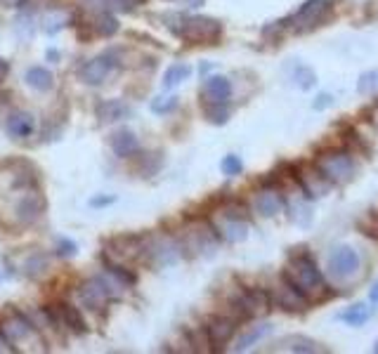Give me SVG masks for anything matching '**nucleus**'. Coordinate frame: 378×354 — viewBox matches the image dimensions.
I'll return each mask as SVG.
<instances>
[{
  "label": "nucleus",
  "instance_id": "nucleus-28",
  "mask_svg": "<svg viewBox=\"0 0 378 354\" xmlns=\"http://www.w3.org/2000/svg\"><path fill=\"white\" fill-rule=\"evenodd\" d=\"M286 208H288V217L300 224V227H307V224H312V213H310L307 203L305 201H295V203H288L286 201Z\"/></svg>",
  "mask_w": 378,
  "mask_h": 354
},
{
  "label": "nucleus",
  "instance_id": "nucleus-32",
  "mask_svg": "<svg viewBox=\"0 0 378 354\" xmlns=\"http://www.w3.org/2000/svg\"><path fill=\"white\" fill-rule=\"evenodd\" d=\"M220 170H222V175H227V177H236V175H241L244 173V161L239 159L236 154H229L222 159L220 163Z\"/></svg>",
  "mask_w": 378,
  "mask_h": 354
},
{
  "label": "nucleus",
  "instance_id": "nucleus-43",
  "mask_svg": "<svg viewBox=\"0 0 378 354\" xmlns=\"http://www.w3.org/2000/svg\"><path fill=\"white\" fill-rule=\"evenodd\" d=\"M374 352H378V340H376V345H374Z\"/></svg>",
  "mask_w": 378,
  "mask_h": 354
},
{
  "label": "nucleus",
  "instance_id": "nucleus-17",
  "mask_svg": "<svg viewBox=\"0 0 378 354\" xmlns=\"http://www.w3.org/2000/svg\"><path fill=\"white\" fill-rule=\"evenodd\" d=\"M229 94H232V83H229V78L220 76V73H215V76H208L206 83H204V97L208 104H213V102H227Z\"/></svg>",
  "mask_w": 378,
  "mask_h": 354
},
{
  "label": "nucleus",
  "instance_id": "nucleus-42",
  "mask_svg": "<svg viewBox=\"0 0 378 354\" xmlns=\"http://www.w3.org/2000/svg\"><path fill=\"white\" fill-rule=\"evenodd\" d=\"M369 234H374V236H376V239H378V227H376L374 231H369Z\"/></svg>",
  "mask_w": 378,
  "mask_h": 354
},
{
  "label": "nucleus",
  "instance_id": "nucleus-13",
  "mask_svg": "<svg viewBox=\"0 0 378 354\" xmlns=\"http://www.w3.org/2000/svg\"><path fill=\"white\" fill-rule=\"evenodd\" d=\"M109 253L121 257V260H138L140 255L147 253V246H145V239H142V236L123 234V236L111 239V250H109Z\"/></svg>",
  "mask_w": 378,
  "mask_h": 354
},
{
  "label": "nucleus",
  "instance_id": "nucleus-1",
  "mask_svg": "<svg viewBox=\"0 0 378 354\" xmlns=\"http://www.w3.org/2000/svg\"><path fill=\"white\" fill-rule=\"evenodd\" d=\"M178 24H171V31L182 40L199 45H211L222 36V24L211 17H175Z\"/></svg>",
  "mask_w": 378,
  "mask_h": 354
},
{
  "label": "nucleus",
  "instance_id": "nucleus-11",
  "mask_svg": "<svg viewBox=\"0 0 378 354\" xmlns=\"http://www.w3.org/2000/svg\"><path fill=\"white\" fill-rule=\"evenodd\" d=\"M236 333V322L229 317H213L211 322L206 324V338H208V345H211V350H222L232 336Z\"/></svg>",
  "mask_w": 378,
  "mask_h": 354
},
{
  "label": "nucleus",
  "instance_id": "nucleus-31",
  "mask_svg": "<svg viewBox=\"0 0 378 354\" xmlns=\"http://www.w3.org/2000/svg\"><path fill=\"white\" fill-rule=\"evenodd\" d=\"M357 90L362 94H376L378 92V69L364 71L357 80Z\"/></svg>",
  "mask_w": 378,
  "mask_h": 354
},
{
  "label": "nucleus",
  "instance_id": "nucleus-36",
  "mask_svg": "<svg viewBox=\"0 0 378 354\" xmlns=\"http://www.w3.org/2000/svg\"><path fill=\"white\" fill-rule=\"evenodd\" d=\"M111 203H116V196H94V199H90L92 208H104V206H111Z\"/></svg>",
  "mask_w": 378,
  "mask_h": 354
},
{
  "label": "nucleus",
  "instance_id": "nucleus-34",
  "mask_svg": "<svg viewBox=\"0 0 378 354\" xmlns=\"http://www.w3.org/2000/svg\"><path fill=\"white\" fill-rule=\"evenodd\" d=\"M104 262H106V260H104ZM106 269H109L121 283H126V286H133V283H135V274H133V271H128L126 267H121V264L106 262Z\"/></svg>",
  "mask_w": 378,
  "mask_h": 354
},
{
  "label": "nucleus",
  "instance_id": "nucleus-22",
  "mask_svg": "<svg viewBox=\"0 0 378 354\" xmlns=\"http://www.w3.org/2000/svg\"><path fill=\"white\" fill-rule=\"evenodd\" d=\"M87 8H97L99 12H133L142 0H85Z\"/></svg>",
  "mask_w": 378,
  "mask_h": 354
},
{
  "label": "nucleus",
  "instance_id": "nucleus-40",
  "mask_svg": "<svg viewBox=\"0 0 378 354\" xmlns=\"http://www.w3.org/2000/svg\"><path fill=\"white\" fill-rule=\"evenodd\" d=\"M5 73H8V62H5V59H0V80L5 78Z\"/></svg>",
  "mask_w": 378,
  "mask_h": 354
},
{
  "label": "nucleus",
  "instance_id": "nucleus-3",
  "mask_svg": "<svg viewBox=\"0 0 378 354\" xmlns=\"http://www.w3.org/2000/svg\"><path fill=\"white\" fill-rule=\"evenodd\" d=\"M315 166L322 170V175L331 185H346L357 173L355 159L348 149H329V152L317 156Z\"/></svg>",
  "mask_w": 378,
  "mask_h": 354
},
{
  "label": "nucleus",
  "instance_id": "nucleus-14",
  "mask_svg": "<svg viewBox=\"0 0 378 354\" xmlns=\"http://www.w3.org/2000/svg\"><path fill=\"white\" fill-rule=\"evenodd\" d=\"M284 208H286V199L272 187H265L258 196H255V210H258L262 217L279 215Z\"/></svg>",
  "mask_w": 378,
  "mask_h": 354
},
{
  "label": "nucleus",
  "instance_id": "nucleus-4",
  "mask_svg": "<svg viewBox=\"0 0 378 354\" xmlns=\"http://www.w3.org/2000/svg\"><path fill=\"white\" fill-rule=\"evenodd\" d=\"M246 208L244 206H229L220 210L222 222L213 224L215 234L222 236L227 243H241L248 236V222H246Z\"/></svg>",
  "mask_w": 378,
  "mask_h": 354
},
{
  "label": "nucleus",
  "instance_id": "nucleus-27",
  "mask_svg": "<svg viewBox=\"0 0 378 354\" xmlns=\"http://www.w3.org/2000/svg\"><path fill=\"white\" fill-rule=\"evenodd\" d=\"M189 76H192V66H187V64H173L171 69L166 71V76H164V87H166V90H171V87L185 83Z\"/></svg>",
  "mask_w": 378,
  "mask_h": 354
},
{
  "label": "nucleus",
  "instance_id": "nucleus-26",
  "mask_svg": "<svg viewBox=\"0 0 378 354\" xmlns=\"http://www.w3.org/2000/svg\"><path fill=\"white\" fill-rule=\"evenodd\" d=\"M92 29L99 33L102 38H111L114 33H118V19L114 12H99L97 19H94Z\"/></svg>",
  "mask_w": 378,
  "mask_h": 354
},
{
  "label": "nucleus",
  "instance_id": "nucleus-15",
  "mask_svg": "<svg viewBox=\"0 0 378 354\" xmlns=\"http://www.w3.org/2000/svg\"><path fill=\"white\" fill-rule=\"evenodd\" d=\"M111 149L118 159H130L140 152V140L130 128H121L111 135Z\"/></svg>",
  "mask_w": 378,
  "mask_h": 354
},
{
  "label": "nucleus",
  "instance_id": "nucleus-23",
  "mask_svg": "<svg viewBox=\"0 0 378 354\" xmlns=\"http://www.w3.org/2000/svg\"><path fill=\"white\" fill-rule=\"evenodd\" d=\"M341 322H346L348 326H364L371 319V307L364 303H357V305H350L346 312L339 315Z\"/></svg>",
  "mask_w": 378,
  "mask_h": 354
},
{
  "label": "nucleus",
  "instance_id": "nucleus-19",
  "mask_svg": "<svg viewBox=\"0 0 378 354\" xmlns=\"http://www.w3.org/2000/svg\"><path fill=\"white\" fill-rule=\"evenodd\" d=\"M24 80H26V85L36 92H50L52 85H55V76H52L45 66H31V69H26Z\"/></svg>",
  "mask_w": 378,
  "mask_h": 354
},
{
  "label": "nucleus",
  "instance_id": "nucleus-16",
  "mask_svg": "<svg viewBox=\"0 0 378 354\" xmlns=\"http://www.w3.org/2000/svg\"><path fill=\"white\" fill-rule=\"evenodd\" d=\"M130 106L123 99H104L97 104V118L102 123H116V121L130 118Z\"/></svg>",
  "mask_w": 378,
  "mask_h": 354
},
{
  "label": "nucleus",
  "instance_id": "nucleus-5",
  "mask_svg": "<svg viewBox=\"0 0 378 354\" xmlns=\"http://www.w3.org/2000/svg\"><path fill=\"white\" fill-rule=\"evenodd\" d=\"M331 10H334V0H305L300 10L291 17V29L298 33L312 31L317 26H322Z\"/></svg>",
  "mask_w": 378,
  "mask_h": 354
},
{
  "label": "nucleus",
  "instance_id": "nucleus-29",
  "mask_svg": "<svg viewBox=\"0 0 378 354\" xmlns=\"http://www.w3.org/2000/svg\"><path fill=\"white\" fill-rule=\"evenodd\" d=\"M47 255L43 253H33L29 260L24 262V274L26 276H31V279H38V276H43L45 274V269H47Z\"/></svg>",
  "mask_w": 378,
  "mask_h": 354
},
{
  "label": "nucleus",
  "instance_id": "nucleus-38",
  "mask_svg": "<svg viewBox=\"0 0 378 354\" xmlns=\"http://www.w3.org/2000/svg\"><path fill=\"white\" fill-rule=\"evenodd\" d=\"M3 5H8V8H24L26 0H0Z\"/></svg>",
  "mask_w": 378,
  "mask_h": 354
},
{
  "label": "nucleus",
  "instance_id": "nucleus-39",
  "mask_svg": "<svg viewBox=\"0 0 378 354\" xmlns=\"http://www.w3.org/2000/svg\"><path fill=\"white\" fill-rule=\"evenodd\" d=\"M369 298H371V303H376L378 305V281L371 286V291H369Z\"/></svg>",
  "mask_w": 378,
  "mask_h": 354
},
{
  "label": "nucleus",
  "instance_id": "nucleus-37",
  "mask_svg": "<svg viewBox=\"0 0 378 354\" xmlns=\"http://www.w3.org/2000/svg\"><path fill=\"white\" fill-rule=\"evenodd\" d=\"M331 104H334V97H331V94H327V92H322L319 97H317V102H312V109L322 111V109H327Z\"/></svg>",
  "mask_w": 378,
  "mask_h": 354
},
{
  "label": "nucleus",
  "instance_id": "nucleus-24",
  "mask_svg": "<svg viewBox=\"0 0 378 354\" xmlns=\"http://www.w3.org/2000/svg\"><path fill=\"white\" fill-rule=\"evenodd\" d=\"M281 350H288V352H298V354H315V352H322L317 347L315 340H310L305 336H288L281 340Z\"/></svg>",
  "mask_w": 378,
  "mask_h": 354
},
{
  "label": "nucleus",
  "instance_id": "nucleus-10",
  "mask_svg": "<svg viewBox=\"0 0 378 354\" xmlns=\"http://www.w3.org/2000/svg\"><path fill=\"white\" fill-rule=\"evenodd\" d=\"M45 201L36 189H26V192L19 196V201L15 203V220L19 224H33L43 215Z\"/></svg>",
  "mask_w": 378,
  "mask_h": 354
},
{
  "label": "nucleus",
  "instance_id": "nucleus-20",
  "mask_svg": "<svg viewBox=\"0 0 378 354\" xmlns=\"http://www.w3.org/2000/svg\"><path fill=\"white\" fill-rule=\"evenodd\" d=\"M272 333V326L269 324H258V326H251V331H246L244 336L236 338V343L232 350L234 352H248L253 345H258L262 338H267Z\"/></svg>",
  "mask_w": 378,
  "mask_h": 354
},
{
  "label": "nucleus",
  "instance_id": "nucleus-2",
  "mask_svg": "<svg viewBox=\"0 0 378 354\" xmlns=\"http://www.w3.org/2000/svg\"><path fill=\"white\" fill-rule=\"evenodd\" d=\"M284 281L291 283L295 291H300L303 295H310V293L319 291L324 286V276L319 267L315 264V260L307 253L293 255L291 262H288L286 271H284Z\"/></svg>",
  "mask_w": 378,
  "mask_h": 354
},
{
  "label": "nucleus",
  "instance_id": "nucleus-30",
  "mask_svg": "<svg viewBox=\"0 0 378 354\" xmlns=\"http://www.w3.org/2000/svg\"><path fill=\"white\" fill-rule=\"evenodd\" d=\"M206 118L211 121L213 126H225L229 118V106L227 102H213V104L206 106Z\"/></svg>",
  "mask_w": 378,
  "mask_h": 354
},
{
  "label": "nucleus",
  "instance_id": "nucleus-41",
  "mask_svg": "<svg viewBox=\"0 0 378 354\" xmlns=\"http://www.w3.org/2000/svg\"><path fill=\"white\" fill-rule=\"evenodd\" d=\"M47 59H59V52H55V50H47Z\"/></svg>",
  "mask_w": 378,
  "mask_h": 354
},
{
  "label": "nucleus",
  "instance_id": "nucleus-8",
  "mask_svg": "<svg viewBox=\"0 0 378 354\" xmlns=\"http://www.w3.org/2000/svg\"><path fill=\"white\" fill-rule=\"evenodd\" d=\"M78 300L83 307H87L90 312H99L104 310L106 305L111 300V288L104 279L94 276V279H87V281L80 283L78 288Z\"/></svg>",
  "mask_w": 378,
  "mask_h": 354
},
{
  "label": "nucleus",
  "instance_id": "nucleus-6",
  "mask_svg": "<svg viewBox=\"0 0 378 354\" xmlns=\"http://www.w3.org/2000/svg\"><path fill=\"white\" fill-rule=\"evenodd\" d=\"M229 303H232L234 312L241 319H253V317L265 315V312L269 310V305H272V295L262 288H246V291H241L236 298H232Z\"/></svg>",
  "mask_w": 378,
  "mask_h": 354
},
{
  "label": "nucleus",
  "instance_id": "nucleus-18",
  "mask_svg": "<svg viewBox=\"0 0 378 354\" xmlns=\"http://www.w3.org/2000/svg\"><path fill=\"white\" fill-rule=\"evenodd\" d=\"M305 303H307V298L303 295L300 291H295L291 283H286L284 281V286L279 288V293H276V305H279L281 310H286V312H300V310H305Z\"/></svg>",
  "mask_w": 378,
  "mask_h": 354
},
{
  "label": "nucleus",
  "instance_id": "nucleus-35",
  "mask_svg": "<svg viewBox=\"0 0 378 354\" xmlns=\"http://www.w3.org/2000/svg\"><path fill=\"white\" fill-rule=\"evenodd\" d=\"M78 253V246L73 241L69 239H57V255H62V257H71V255H76Z\"/></svg>",
  "mask_w": 378,
  "mask_h": 354
},
{
  "label": "nucleus",
  "instance_id": "nucleus-12",
  "mask_svg": "<svg viewBox=\"0 0 378 354\" xmlns=\"http://www.w3.org/2000/svg\"><path fill=\"white\" fill-rule=\"evenodd\" d=\"M5 130L12 140H29L33 133H36V116L29 114V111H12L5 121Z\"/></svg>",
  "mask_w": 378,
  "mask_h": 354
},
{
  "label": "nucleus",
  "instance_id": "nucleus-33",
  "mask_svg": "<svg viewBox=\"0 0 378 354\" xmlns=\"http://www.w3.org/2000/svg\"><path fill=\"white\" fill-rule=\"evenodd\" d=\"M178 104H180V99L175 97V94H164V97L152 99L150 109L154 114H171L173 109H178Z\"/></svg>",
  "mask_w": 378,
  "mask_h": 354
},
{
  "label": "nucleus",
  "instance_id": "nucleus-9",
  "mask_svg": "<svg viewBox=\"0 0 378 354\" xmlns=\"http://www.w3.org/2000/svg\"><path fill=\"white\" fill-rule=\"evenodd\" d=\"M118 66V59L114 52H102L97 57L87 59V62L80 66V80L85 85H102L106 76Z\"/></svg>",
  "mask_w": 378,
  "mask_h": 354
},
{
  "label": "nucleus",
  "instance_id": "nucleus-7",
  "mask_svg": "<svg viewBox=\"0 0 378 354\" xmlns=\"http://www.w3.org/2000/svg\"><path fill=\"white\" fill-rule=\"evenodd\" d=\"M360 269V253L353 246L339 243V246L331 248L329 253V274L336 279H348L355 276Z\"/></svg>",
  "mask_w": 378,
  "mask_h": 354
},
{
  "label": "nucleus",
  "instance_id": "nucleus-25",
  "mask_svg": "<svg viewBox=\"0 0 378 354\" xmlns=\"http://www.w3.org/2000/svg\"><path fill=\"white\" fill-rule=\"evenodd\" d=\"M291 80L295 83V87H300V90H312L317 85V73L310 69V66L295 62L293 71H291Z\"/></svg>",
  "mask_w": 378,
  "mask_h": 354
},
{
  "label": "nucleus",
  "instance_id": "nucleus-21",
  "mask_svg": "<svg viewBox=\"0 0 378 354\" xmlns=\"http://www.w3.org/2000/svg\"><path fill=\"white\" fill-rule=\"evenodd\" d=\"M59 317H62V322L66 324V329L73 331L76 336H85L87 333V324L78 307H73L69 303H62L59 305Z\"/></svg>",
  "mask_w": 378,
  "mask_h": 354
}]
</instances>
